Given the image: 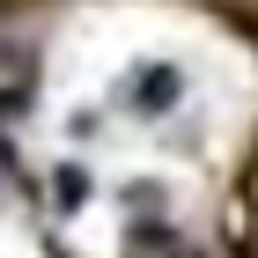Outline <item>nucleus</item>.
Returning a JSON list of instances; mask_svg holds the SVG:
<instances>
[{"label": "nucleus", "instance_id": "obj_1", "mask_svg": "<svg viewBox=\"0 0 258 258\" xmlns=\"http://www.w3.org/2000/svg\"><path fill=\"white\" fill-rule=\"evenodd\" d=\"M30 74H37V59H30L22 44H0V103H15L22 89H30Z\"/></svg>", "mask_w": 258, "mask_h": 258}]
</instances>
